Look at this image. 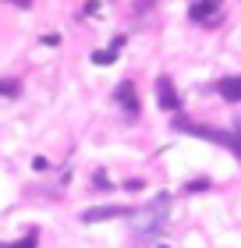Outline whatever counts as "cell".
Returning a JSON list of instances; mask_svg holds the SVG:
<instances>
[{"mask_svg":"<svg viewBox=\"0 0 241 248\" xmlns=\"http://www.w3.org/2000/svg\"><path fill=\"white\" fill-rule=\"evenodd\" d=\"M156 103H160V110H177L181 107V99H177V93H174V82L163 75L156 82Z\"/></svg>","mask_w":241,"mask_h":248,"instance_id":"2","label":"cell"},{"mask_svg":"<svg viewBox=\"0 0 241 248\" xmlns=\"http://www.w3.org/2000/svg\"><path fill=\"white\" fill-rule=\"evenodd\" d=\"M160 248H167V245H160Z\"/></svg>","mask_w":241,"mask_h":248,"instance_id":"11","label":"cell"},{"mask_svg":"<svg viewBox=\"0 0 241 248\" xmlns=\"http://www.w3.org/2000/svg\"><path fill=\"white\" fill-rule=\"evenodd\" d=\"M167 217V199H156L153 206H149L145 213H142V223H139V231L142 234H149V231H156L160 227V220Z\"/></svg>","mask_w":241,"mask_h":248,"instance_id":"3","label":"cell"},{"mask_svg":"<svg viewBox=\"0 0 241 248\" xmlns=\"http://www.w3.org/2000/svg\"><path fill=\"white\" fill-rule=\"evenodd\" d=\"M0 248H36V234H29V238H21L15 245H0Z\"/></svg>","mask_w":241,"mask_h":248,"instance_id":"9","label":"cell"},{"mask_svg":"<svg viewBox=\"0 0 241 248\" xmlns=\"http://www.w3.org/2000/svg\"><path fill=\"white\" fill-rule=\"evenodd\" d=\"M117 217H131L128 206H96L82 213V223H99V220H117Z\"/></svg>","mask_w":241,"mask_h":248,"instance_id":"1","label":"cell"},{"mask_svg":"<svg viewBox=\"0 0 241 248\" xmlns=\"http://www.w3.org/2000/svg\"><path fill=\"white\" fill-rule=\"evenodd\" d=\"M216 11H220V0H199L192 7V21H213Z\"/></svg>","mask_w":241,"mask_h":248,"instance_id":"4","label":"cell"},{"mask_svg":"<svg viewBox=\"0 0 241 248\" xmlns=\"http://www.w3.org/2000/svg\"><path fill=\"white\" fill-rule=\"evenodd\" d=\"M124 39H113V46L110 50H99V53H93V64H113V57H117V46H121Z\"/></svg>","mask_w":241,"mask_h":248,"instance_id":"7","label":"cell"},{"mask_svg":"<svg viewBox=\"0 0 241 248\" xmlns=\"http://www.w3.org/2000/svg\"><path fill=\"white\" fill-rule=\"evenodd\" d=\"M18 82H15V78H0V96H18Z\"/></svg>","mask_w":241,"mask_h":248,"instance_id":"8","label":"cell"},{"mask_svg":"<svg viewBox=\"0 0 241 248\" xmlns=\"http://www.w3.org/2000/svg\"><path fill=\"white\" fill-rule=\"evenodd\" d=\"M216 89H220V96H224V99H231V103H241V75L216 82Z\"/></svg>","mask_w":241,"mask_h":248,"instance_id":"5","label":"cell"},{"mask_svg":"<svg viewBox=\"0 0 241 248\" xmlns=\"http://www.w3.org/2000/svg\"><path fill=\"white\" fill-rule=\"evenodd\" d=\"M117 99H121V103H124V110H128V114L135 117V114H139V96H135V89L128 85V82H124V85H117Z\"/></svg>","mask_w":241,"mask_h":248,"instance_id":"6","label":"cell"},{"mask_svg":"<svg viewBox=\"0 0 241 248\" xmlns=\"http://www.w3.org/2000/svg\"><path fill=\"white\" fill-rule=\"evenodd\" d=\"M15 4H21V7H29V4H32V0H15Z\"/></svg>","mask_w":241,"mask_h":248,"instance_id":"10","label":"cell"}]
</instances>
